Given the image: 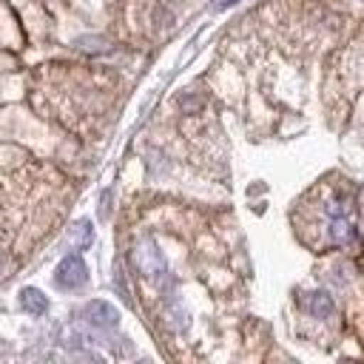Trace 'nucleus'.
Instances as JSON below:
<instances>
[{
  "label": "nucleus",
  "instance_id": "423d86ee",
  "mask_svg": "<svg viewBox=\"0 0 364 364\" xmlns=\"http://www.w3.org/2000/svg\"><path fill=\"white\" fill-rule=\"evenodd\" d=\"M330 236H333V242H347V239L353 236L350 222H347L344 216H336V219L330 222Z\"/></svg>",
  "mask_w": 364,
  "mask_h": 364
},
{
  "label": "nucleus",
  "instance_id": "7ed1b4c3",
  "mask_svg": "<svg viewBox=\"0 0 364 364\" xmlns=\"http://www.w3.org/2000/svg\"><path fill=\"white\" fill-rule=\"evenodd\" d=\"M82 316H85V321H88V324L102 327V330L117 324V310H114L111 304H105V301H91V304L82 310Z\"/></svg>",
  "mask_w": 364,
  "mask_h": 364
},
{
  "label": "nucleus",
  "instance_id": "0eeeda50",
  "mask_svg": "<svg viewBox=\"0 0 364 364\" xmlns=\"http://www.w3.org/2000/svg\"><path fill=\"white\" fill-rule=\"evenodd\" d=\"M0 270H3V250H0Z\"/></svg>",
  "mask_w": 364,
  "mask_h": 364
},
{
  "label": "nucleus",
  "instance_id": "f257e3e1",
  "mask_svg": "<svg viewBox=\"0 0 364 364\" xmlns=\"http://www.w3.org/2000/svg\"><path fill=\"white\" fill-rule=\"evenodd\" d=\"M85 279H88V273H85V264H82V259L80 256H65L63 262H60V267H57V287H63V290H77V287H82L85 284Z\"/></svg>",
  "mask_w": 364,
  "mask_h": 364
},
{
  "label": "nucleus",
  "instance_id": "20e7f679",
  "mask_svg": "<svg viewBox=\"0 0 364 364\" xmlns=\"http://www.w3.org/2000/svg\"><path fill=\"white\" fill-rule=\"evenodd\" d=\"M304 307H307L313 316H318V318H327V316L333 313V299H330L327 293L316 290V293H307V299H304Z\"/></svg>",
  "mask_w": 364,
  "mask_h": 364
},
{
  "label": "nucleus",
  "instance_id": "f03ea898",
  "mask_svg": "<svg viewBox=\"0 0 364 364\" xmlns=\"http://www.w3.org/2000/svg\"><path fill=\"white\" fill-rule=\"evenodd\" d=\"M134 262H136V267H139L145 276H159V273L165 270L162 253L156 250L154 242H142V245H136V250H134Z\"/></svg>",
  "mask_w": 364,
  "mask_h": 364
},
{
  "label": "nucleus",
  "instance_id": "39448f33",
  "mask_svg": "<svg viewBox=\"0 0 364 364\" xmlns=\"http://www.w3.org/2000/svg\"><path fill=\"white\" fill-rule=\"evenodd\" d=\"M20 304H23V310H28V313H46V307H48L46 296H43L40 290H34V287H26V290L20 293Z\"/></svg>",
  "mask_w": 364,
  "mask_h": 364
}]
</instances>
